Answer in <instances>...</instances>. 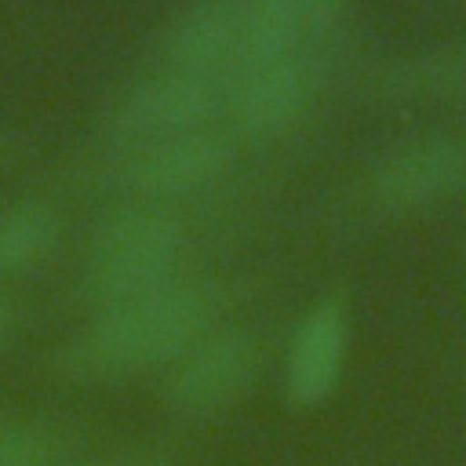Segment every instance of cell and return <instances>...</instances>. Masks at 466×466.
I'll return each instance as SVG.
<instances>
[{
  "mask_svg": "<svg viewBox=\"0 0 466 466\" xmlns=\"http://www.w3.org/2000/svg\"><path fill=\"white\" fill-rule=\"evenodd\" d=\"M15 324H18V309H15L11 295H4V291H0V346H4L7 339H11Z\"/></svg>",
  "mask_w": 466,
  "mask_h": 466,
  "instance_id": "14",
  "label": "cell"
},
{
  "mask_svg": "<svg viewBox=\"0 0 466 466\" xmlns=\"http://www.w3.org/2000/svg\"><path fill=\"white\" fill-rule=\"evenodd\" d=\"M258 368L262 350L248 328H211L164 371L160 397L182 419H208L237 404L255 386Z\"/></svg>",
  "mask_w": 466,
  "mask_h": 466,
  "instance_id": "3",
  "label": "cell"
},
{
  "mask_svg": "<svg viewBox=\"0 0 466 466\" xmlns=\"http://www.w3.org/2000/svg\"><path fill=\"white\" fill-rule=\"evenodd\" d=\"M215 102H218L215 76L167 69V73L146 76L120 98V106L113 109V127L127 138L153 142V138L200 127L204 116L215 109Z\"/></svg>",
  "mask_w": 466,
  "mask_h": 466,
  "instance_id": "7",
  "label": "cell"
},
{
  "mask_svg": "<svg viewBox=\"0 0 466 466\" xmlns=\"http://www.w3.org/2000/svg\"><path fill=\"white\" fill-rule=\"evenodd\" d=\"M55 466H91V462H80V459H58Z\"/></svg>",
  "mask_w": 466,
  "mask_h": 466,
  "instance_id": "15",
  "label": "cell"
},
{
  "mask_svg": "<svg viewBox=\"0 0 466 466\" xmlns=\"http://www.w3.org/2000/svg\"><path fill=\"white\" fill-rule=\"evenodd\" d=\"M244 0H193L186 4L164 33V55L171 69L218 76L237 66Z\"/></svg>",
  "mask_w": 466,
  "mask_h": 466,
  "instance_id": "9",
  "label": "cell"
},
{
  "mask_svg": "<svg viewBox=\"0 0 466 466\" xmlns=\"http://www.w3.org/2000/svg\"><path fill=\"white\" fill-rule=\"evenodd\" d=\"M386 87L397 95H466V44H444L393 62L386 69Z\"/></svg>",
  "mask_w": 466,
  "mask_h": 466,
  "instance_id": "11",
  "label": "cell"
},
{
  "mask_svg": "<svg viewBox=\"0 0 466 466\" xmlns=\"http://www.w3.org/2000/svg\"><path fill=\"white\" fill-rule=\"evenodd\" d=\"M368 193L390 211H419L466 193V135H422L393 146L368 171Z\"/></svg>",
  "mask_w": 466,
  "mask_h": 466,
  "instance_id": "4",
  "label": "cell"
},
{
  "mask_svg": "<svg viewBox=\"0 0 466 466\" xmlns=\"http://www.w3.org/2000/svg\"><path fill=\"white\" fill-rule=\"evenodd\" d=\"M222 291L211 280L175 277L146 295L98 306V317L62 346L58 364L80 382L124 379L171 368L204 331L215 328Z\"/></svg>",
  "mask_w": 466,
  "mask_h": 466,
  "instance_id": "1",
  "label": "cell"
},
{
  "mask_svg": "<svg viewBox=\"0 0 466 466\" xmlns=\"http://www.w3.org/2000/svg\"><path fill=\"white\" fill-rule=\"evenodd\" d=\"M317 73L295 51L284 58H269L240 69L237 87L229 95V116L240 135H273L284 131L313 98Z\"/></svg>",
  "mask_w": 466,
  "mask_h": 466,
  "instance_id": "8",
  "label": "cell"
},
{
  "mask_svg": "<svg viewBox=\"0 0 466 466\" xmlns=\"http://www.w3.org/2000/svg\"><path fill=\"white\" fill-rule=\"evenodd\" d=\"M62 455V441L44 422L0 419V466H55Z\"/></svg>",
  "mask_w": 466,
  "mask_h": 466,
  "instance_id": "12",
  "label": "cell"
},
{
  "mask_svg": "<svg viewBox=\"0 0 466 466\" xmlns=\"http://www.w3.org/2000/svg\"><path fill=\"white\" fill-rule=\"evenodd\" d=\"M186 226L167 204L135 200L102 218L91 240L87 288L98 306L146 295L178 273Z\"/></svg>",
  "mask_w": 466,
  "mask_h": 466,
  "instance_id": "2",
  "label": "cell"
},
{
  "mask_svg": "<svg viewBox=\"0 0 466 466\" xmlns=\"http://www.w3.org/2000/svg\"><path fill=\"white\" fill-rule=\"evenodd\" d=\"M295 4H299L302 18H306L309 33H320V29H328V22L342 11L346 0H295Z\"/></svg>",
  "mask_w": 466,
  "mask_h": 466,
  "instance_id": "13",
  "label": "cell"
},
{
  "mask_svg": "<svg viewBox=\"0 0 466 466\" xmlns=\"http://www.w3.org/2000/svg\"><path fill=\"white\" fill-rule=\"evenodd\" d=\"M229 157H233V142L226 135L193 127L146 142L127 164V182L138 193V200L164 204L215 182L226 171Z\"/></svg>",
  "mask_w": 466,
  "mask_h": 466,
  "instance_id": "6",
  "label": "cell"
},
{
  "mask_svg": "<svg viewBox=\"0 0 466 466\" xmlns=\"http://www.w3.org/2000/svg\"><path fill=\"white\" fill-rule=\"evenodd\" d=\"M62 222L44 200H15L0 211V273L40 266L58 244Z\"/></svg>",
  "mask_w": 466,
  "mask_h": 466,
  "instance_id": "10",
  "label": "cell"
},
{
  "mask_svg": "<svg viewBox=\"0 0 466 466\" xmlns=\"http://www.w3.org/2000/svg\"><path fill=\"white\" fill-rule=\"evenodd\" d=\"M350 357V313L339 295L317 299L299 320L284 350V400L291 408H320L342 382Z\"/></svg>",
  "mask_w": 466,
  "mask_h": 466,
  "instance_id": "5",
  "label": "cell"
}]
</instances>
